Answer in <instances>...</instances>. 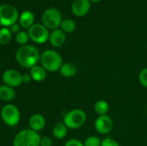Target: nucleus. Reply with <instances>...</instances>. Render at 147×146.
I'll return each instance as SVG.
<instances>
[{"label":"nucleus","mask_w":147,"mask_h":146,"mask_svg":"<svg viewBox=\"0 0 147 146\" xmlns=\"http://www.w3.org/2000/svg\"><path fill=\"white\" fill-rule=\"evenodd\" d=\"M65 146H84V143L77 139H71L65 142Z\"/></svg>","instance_id":"nucleus-26"},{"label":"nucleus","mask_w":147,"mask_h":146,"mask_svg":"<svg viewBox=\"0 0 147 146\" xmlns=\"http://www.w3.org/2000/svg\"><path fill=\"white\" fill-rule=\"evenodd\" d=\"M94 110L98 116L106 115L109 110V104L105 100H98L94 104Z\"/></svg>","instance_id":"nucleus-19"},{"label":"nucleus","mask_w":147,"mask_h":146,"mask_svg":"<svg viewBox=\"0 0 147 146\" xmlns=\"http://www.w3.org/2000/svg\"><path fill=\"white\" fill-rule=\"evenodd\" d=\"M47 71L41 65H36L30 69L29 74L32 77V80L34 82H42L47 77Z\"/></svg>","instance_id":"nucleus-14"},{"label":"nucleus","mask_w":147,"mask_h":146,"mask_svg":"<svg viewBox=\"0 0 147 146\" xmlns=\"http://www.w3.org/2000/svg\"><path fill=\"white\" fill-rule=\"evenodd\" d=\"M40 143L39 133L30 128L20 131L13 139V146H40Z\"/></svg>","instance_id":"nucleus-4"},{"label":"nucleus","mask_w":147,"mask_h":146,"mask_svg":"<svg viewBox=\"0 0 147 146\" xmlns=\"http://www.w3.org/2000/svg\"><path fill=\"white\" fill-rule=\"evenodd\" d=\"M3 83L11 88H16L22 83V75L16 70L8 69L2 75Z\"/></svg>","instance_id":"nucleus-10"},{"label":"nucleus","mask_w":147,"mask_h":146,"mask_svg":"<svg viewBox=\"0 0 147 146\" xmlns=\"http://www.w3.org/2000/svg\"><path fill=\"white\" fill-rule=\"evenodd\" d=\"M20 24H17V23H14L13 25H11L10 27H9V30H10V32L12 33V34H17V33H19L20 32Z\"/></svg>","instance_id":"nucleus-28"},{"label":"nucleus","mask_w":147,"mask_h":146,"mask_svg":"<svg viewBox=\"0 0 147 146\" xmlns=\"http://www.w3.org/2000/svg\"><path fill=\"white\" fill-rule=\"evenodd\" d=\"M87 120L86 113L81 108H74L67 112L64 118L63 123L68 129L75 130L82 127Z\"/></svg>","instance_id":"nucleus-3"},{"label":"nucleus","mask_w":147,"mask_h":146,"mask_svg":"<svg viewBox=\"0 0 147 146\" xmlns=\"http://www.w3.org/2000/svg\"><path fill=\"white\" fill-rule=\"evenodd\" d=\"M1 118L8 126H16L21 120V113L18 108L13 104H6L1 109Z\"/></svg>","instance_id":"nucleus-5"},{"label":"nucleus","mask_w":147,"mask_h":146,"mask_svg":"<svg viewBox=\"0 0 147 146\" xmlns=\"http://www.w3.org/2000/svg\"><path fill=\"white\" fill-rule=\"evenodd\" d=\"M41 22L47 29H56L60 27L62 22V15L59 9L55 8H50L43 12Z\"/></svg>","instance_id":"nucleus-7"},{"label":"nucleus","mask_w":147,"mask_h":146,"mask_svg":"<svg viewBox=\"0 0 147 146\" xmlns=\"http://www.w3.org/2000/svg\"><path fill=\"white\" fill-rule=\"evenodd\" d=\"M90 0H74L71 4V11L76 16H84L90 9Z\"/></svg>","instance_id":"nucleus-11"},{"label":"nucleus","mask_w":147,"mask_h":146,"mask_svg":"<svg viewBox=\"0 0 147 146\" xmlns=\"http://www.w3.org/2000/svg\"><path fill=\"white\" fill-rule=\"evenodd\" d=\"M19 18L17 9L10 4L0 5V26L8 28L16 22Z\"/></svg>","instance_id":"nucleus-6"},{"label":"nucleus","mask_w":147,"mask_h":146,"mask_svg":"<svg viewBox=\"0 0 147 146\" xmlns=\"http://www.w3.org/2000/svg\"><path fill=\"white\" fill-rule=\"evenodd\" d=\"M28 125L31 130L39 133L43 130L46 126V119L42 114H33L28 120Z\"/></svg>","instance_id":"nucleus-13"},{"label":"nucleus","mask_w":147,"mask_h":146,"mask_svg":"<svg viewBox=\"0 0 147 146\" xmlns=\"http://www.w3.org/2000/svg\"><path fill=\"white\" fill-rule=\"evenodd\" d=\"M59 73L61 76H63L64 77H73L74 76L77 75L78 73V68L75 65H73L72 63H63V65H61L60 69H59Z\"/></svg>","instance_id":"nucleus-15"},{"label":"nucleus","mask_w":147,"mask_h":146,"mask_svg":"<svg viewBox=\"0 0 147 146\" xmlns=\"http://www.w3.org/2000/svg\"><path fill=\"white\" fill-rule=\"evenodd\" d=\"M94 127H95V130L99 134L106 135V134H109L113 130L114 121L112 118L108 114L98 116L95 120Z\"/></svg>","instance_id":"nucleus-9"},{"label":"nucleus","mask_w":147,"mask_h":146,"mask_svg":"<svg viewBox=\"0 0 147 146\" xmlns=\"http://www.w3.org/2000/svg\"><path fill=\"white\" fill-rule=\"evenodd\" d=\"M101 146H120V145L115 139L110 137H106L102 139Z\"/></svg>","instance_id":"nucleus-25"},{"label":"nucleus","mask_w":147,"mask_h":146,"mask_svg":"<svg viewBox=\"0 0 147 146\" xmlns=\"http://www.w3.org/2000/svg\"><path fill=\"white\" fill-rule=\"evenodd\" d=\"M53 145V140L50 137H42L40 138V146H52Z\"/></svg>","instance_id":"nucleus-27"},{"label":"nucleus","mask_w":147,"mask_h":146,"mask_svg":"<svg viewBox=\"0 0 147 146\" xmlns=\"http://www.w3.org/2000/svg\"><path fill=\"white\" fill-rule=\"evenodd\" d=\"M68 128L63 123V121L57 122L53 127V135L57 139H63L67 135Z\"/></svg>","instance_id":"nucleus-18"},{"label":"nucleus","mask_w":147,"mask_h":146,"mask_svg":"<svg viewBox=\"0 0 147 146\" xmlns=\"http://www.w3.org/2000/svg\"><path fill=\"white\" fill-rule=\"evenodd\" d=\"M138 79L139 82L140 83V85H142L144 88L147 89V67L142 69L138 76Z\"/></svg>","instance_id":"nucleus-24"},{"label":"nucleus","mask_w":147,"mask_h":146,"mask_svg":"<svg viewBox=\"0 0 147 146\" xmlns=\"http://www.w3.org/2000/svg\"><path fill=\"white\" fill-rule=\"evenodd\" d=\"M60 29L65 34H71L74 32V30L76 29V23L71 19L62 20L60 24Z\"/></svg>","instance_id":"nucleus-20"},{"label":"nucleus","mask_w":147,"mask_h":146,"mask_svg":"<svg viewBox=\"0 0 147 146\" xmlns=\"http://www.w3.org/2000/svg\"><path fill=\"white\" fill-rule=\"evenodd\" d=\"M28 40H29V36H28V32L20 31L19 33H17V34H16V41L19 45H22V46L27 45Z\"/></svg>","instance_id":"nucleus-22"},{"label":"nucleus","mask_w":147,"mask_h":146,"mask_svg":"<svg viewBox=\"0 0 147 146\" xmlns=\"http://www.w3.org/2000/svg\"><path fill=\"white\" fill-rule=\"evenodd\" d=\"M48 40L53 46L60 47L65 43V40H66L65 33L63 32L60 28L53 29L49 34Z\"/></svg>","instance_id":"nucleus-12"},{"label":"nucleus","mask_w":147,"mask_h":146,"mask_svg":"<svg viewBox=\"0 0 147 146\" xmlns=\"http://www.w3.org/2000/svg\"><path fill=\"white\" fill-rule=\"evenodd\" d=\"M16 91L14 88L7 86L5 84L0 85V100L3 102H9L15 99Z\"/></svg>","instance_id":"nucleus-17"},{"label":"nucleus","mask_w":147,"mask_h":146,"mask_svg":"<svg viewBox=\"0 0 147 146\" xmlns=\"http://www.w3.org/2000/svg\"><path fill=\"white\" fill-rule=\"evenodd\" d=\"M102 139L97 136H89L84 141V146H101Z\"/></svg>","instance_id":"nucleus-23"},{"label":"nucleus","mask_w":147,"mask_h":146,"mask_svg":"<svg viewBox=\"0 0 147 146\" xmlns=\"http://www.w3.org/2000/svg\"><path fill=\"white\" fill-rule=\"evenodd\" d=\"M39 50L32 45L20 46L16 52V60L19 65L26 69H31L40 62Z\"/></svg>","instance_id":"nucleus-1"},{"label":"nucleus","mask_w":147,"mask_h":146,"mask_svg":"<svg viewBox=\"0 0 147 146\" xmlns=\"http://www.w3.org/2000/svg\"><path fill=\"white\" fill-rule=\"evenodd\" d=\"M29 39L36 44H44L49 39V31L43 25L40 23L33 24L28 30Z\"/></svg>","instance_id":"nucleus-8"},{"label":"nucleus","mask_w":147,"mask_h":146,"mask_svg":"<svg viewBox=\"0 0 147 146\" xmlns=\"http://www.w3.org/2000/svg\"><path fill=\"white\" fill-rule=\"evenodd\" d=\"M40 65L47 72L59 71L63 65L61 55L54 50H46L40 54Z\"/></svg>","instance_id":"nucleus-2"},{"label":"nucleus","mask_w":147,"mask_h":146,"mask_svg":"<svg viewBox=\"0 0 147 146\" xmlns=\"http://www.w3.org/2000/svg\"><path fill=\"white\" fill-rule=\"evenodd\" d=\"M34 15L29 10H24L20 15L19 17L20 26L23 28L28 29L34 24Z\"/></svg>","instance_id":"nucleus-16"},{"label":"nucleus","mask_w":147,"mask_h":146,"mask_svg":"<svg viewBox=\"0 0 147 146\" xmlns=\"http://www.w3.org/2000/svg\"><path fill=\"white\" fill-rule=\"evenodd\" d=\"M101 0H90V3H99Z\"/></svg>","instance_id":"nucleus-30"},{"label":"nucleus","mask_w":147,"mask_h":146,"mask_svg":"<svg viewBox=\"0 0 147 146\" xmlns=\"http://www.w3.org/2000/svg\"><path fill=\"white\" fill-rule=\"evenodd\" d=\"M32 81V77L30 76V74L25 73L22 75V83H29Z\"/></svg>","instance_id":"nucleus-29"},{"label":"nucleus","mask_w":147,"mask_h":146,"mask_svg":"<svg viewBox=\"0 0 147 146\" xmlns=\"http://www.w3.org/2000/svg\"><path fill=\"white\" fill-rule=\"evenodd\" d=\"M12 37V33L10 32L9 28H0V45L8 44Z\"/></svg>","instance_id":"nucleus-21"}]
</instances>
